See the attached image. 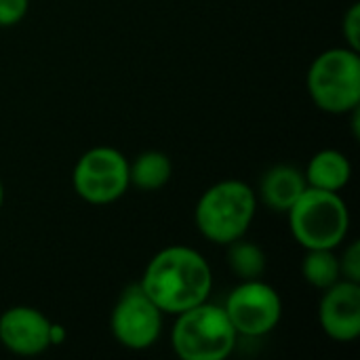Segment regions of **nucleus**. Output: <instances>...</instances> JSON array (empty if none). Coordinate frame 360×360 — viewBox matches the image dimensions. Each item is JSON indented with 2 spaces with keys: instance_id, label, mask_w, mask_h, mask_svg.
Wrapping results in <instances>:
<instances>
[{
  "instance_id": "f257e3e1",
  "label": "nucleus",
  "mask_w": 360,
  "mask_h": 360,
  "mask_svg": "<svg viewBox=\"0 0 360 360\" xmlns=\"http://www.w3.org/2000/svg\"><path fill=\"white\" fill-rule=\"evenodd\" d=\"M139 285L162 314L175 316L209 300L213 270L200 251L188 245H171L148 262Z\"/></svg>"
},
{
  "instance_id": "f03ea898",
  "label": "nucleus",
  "mask_w": 360,
  "mask_h": 360,
  "mask_svg": "<svg viewBox=\"0 0 360 360\" xmlns=\"http://www.w3.org/2000/svg\"><path fill=\"white\" fill-rule=\"evenodd\" d=\"M257 194L247 181L224 179L200 194L194 221L209 243L226 247L249 232L257 215Z\"/></svg>"
},
{
  "instance_id": "7ed1b4c3",
  "label": "nucleus",
  "mask_w": 360,
  "mask_h": 360,
  "mask_svg": "<svg viewBox=\"0 0 360 360\" xmlns=\"http://www.w3.org/2000/svg\"><path fill=\"white\" fill-rule=\"evenodd\" d=\"M308 95L327 114H352L360 105V51L333 46L314 57L306 76Z\"/></svg>"
},
{
  "instance_id": "20e7f679",
  "label": "nucleus",
  "mask_w": 360,
  "mask_h": 360,
  "mask_svg": "<svg viewBox=\"0 0 360 360\" xmlns=\"http://www.w3.org/2000/svg\"><path fill=\"white\" fill-rule=\"evenodd\" d=\"M175 316L171 346L181 360H226L234 352L238 333L224 306L207 300Z\"/></svg>"
},
{
  "instance_id": "39448f33",
  "label": "nucleus",
  "mask_w": 360,
  "mask_h": 360,
  "mask_svg": "<svg viewBox=\"0 0 360 360\" xmlns=\"http://www.w3.org/2000/svg\"><path fill=\"white\" fill-rule=\"evenodd\" d=\"M293 238L304 249H338L350 230V209L340 192L306 188L287 211Z\"/></svg>"
},
{
  "instance_id": "423d86ee",
  "label": "nucleus",
  "mask_w": 360,
  "mask_h": 360,
  "mask_svg": "<svg viewBox=\"0 0 360 360\" xmlns=\"http://www.w3.org/2000/svg\"><path fill=\"white\" fill-rule=\"evenodd\" d=\"M74 192L89 205H112L131 188L127 156L110 146L86 150L72 171Z\"/></svg>"
},
{
  "instance_id": "0eeeda50",
  "label": "nucleus",
  "mask_w": 360,
  "mask_h": 360,
  "mask_svg": "<svg viewBox=\"0 0 360 360\" xmlns=\"http://www.w3.org/2000/svg\"><path fill=\"white\" fill-rule=\"evenodd\" d=\"M224 310L238 338H264L283 319L281 293L262 278L240 281L226 297Z\"/></svg>"
},
{
  "instance_id": "6e6552de",
  "label": "nucleus",
  "mask_w": 360,
  "mask_h": 360,
  "mask_svg": "<svg viewBox=\"0 0 360 360\" xmlns=\"http://www.w3.org/2000/svg\"><path fill=\"white\" fill-rule=\"evenodd\" d=\"M162 310L148 297L141 285L127 287L112 308L110 329L114 340L133 352L152 348L162 333Z\"/></svg>"
},
{
  "instance_id": "1a4fd4ad",
  "label": "nucleus",
  "mask_w": 360,
  "mask_h": 360,
  "mask_svg": "<svg viewBox=\"0 0 360 360\" xmlns=\"http://www.w3.org/2000/svg\"><path fill=\"white\" fill-rule=\"evenodd\" d=\"M51 321L32 306H11L0 314V344L15 356H38L51 348Z\"/></svg>"
},
{
  "instance_id": "9d476101",
  "label": "nucleus",
  "mask_w": 360,
  "mask_h": 360,
  "mask_svg": "<svg viewBox=\"0 0 360 360\" xmlns=\"http://www.w3.org/2000/svg\"><path fill=\"white\" fill-rule=\"evenodd\" d=\"M319 325L323 333L340 344H350L360 335V283L340 281L323 291L319 304Z\"/></svg>"
},
{
  "instance_id": "9b49d317",
  "label": "nucleus",
  "mask_w": 360,
  "mask_h": 360,
  "mask_svg": "<svg viewBox=\"0 0 360 360\" xmlns=\"http://www.w3.org/2000/svg\"><path fill=\"white\" fill-rule=\"evenodd\" d=\"M306 188L308 184L304 171L291 165H276L262 175L259 190L255 194L257 200H262L268 209L287 213L297 202V198L306 192Z\"/></svg>"
},
{
  "instance_id": "f8f14e48",
  "label": "nucleus",
  "mask_w": 360,
  "mask_h": 360,
  "mask_svg": "<svg viewBox=\"0 0 360 360\" xmlns=\"http://www.w3.org/2000/svg\"><path fill=\"white\" fill-rule=\"evenodd\" d=\"M304 177L308 188L342 192L352 179V165L344 152L335 148H325L310 158Z\"/></svg>"
},
{
  "instance_id": "ddd939ff",
  "label": "nucleus",
  "mask_w": 360,
  "mask_h": 360,
  "mask_svg": "<svg viewBox=\"0 0 360 360\" xmlns=\"http://www.w3.org/2000/svg\"><path fill=\"white\" fill-rule=\"evenodd\" d=\"M173 175V162L165 152L148 150L135 156L133 162H129V177L131 186L143 190V192H156L162 190Z\"/></svg>"
},
{
  "instance_id": "4468645a",
  "label": "nucleus",
  "mask_w": 360,
  "mask_h": 360,
  "mask_svg": "<svg viewBox=\"0 0 360 360\" xmlns=\"http://www.w3.org/2000/svg\"><path fill=\"white\" fill-rule=\"evenodd\" d=\"M302 276L308 285L321 291L344 281L335 249H306L302 262Z\"/></svg>"
},
{
  "instance_id": "2eb2a0df",
  "label": "nucleus",
  "mask_w": 360,
  "mask_h": 360,
  "mask_svg": "<svg viewBox=\"0 0 360 360\" xmlns=\"http://www.w3.org/2000/svg\"><path fill=\"white\" fill-rule=\"evenodd\" d=\"M228 247V266L240 281L262 278L266 272V253L251 240L238 238Z\"/></svg>"
},
{
  "instance_id": "dca6fc26",
  "label": "nucleus",
  "mask_w": 360,
  "mask_h": 360,
  "mask_svg": "<svg viewBox=\"0 0 360 360\" xmlns=\"http://www.w3.org/2000/svg\"><path fill=\"white\" fill-rule=\"evenodd\" d=\"M338 257H340L342 278H344V281H352V283H360V243L359 240L348 243V247H344V251H342Z\"/></svg>"
},
{
  "instance_id": "f3484780",
  "label": "nucleus",
  "mask_w": 360,
  "mask_h": 360,
  "mask_svg": "<svg viewBox=\"0 0 360 360\" xmlns=\"http://www.w3.org/2000/svg\"><path fill=\"white\" fill-rule=\"evenodd\" d=\"M342 34L346 38V46L360 51V4L354 2L348 6L342 19Z\"/></svg>"
},
{
  "instance_id": "a211bd4d",
  "label": "nucleus",
  "mask_w": 360,
  "mask_h": 360,
  "mask_svg": "<svg viewBox=\"0 0 360 360\" xmlns=\"http://www.w3.org/2000/svg\"><path fill=\"white\" fill-rule=\"evenodd\" d=\"M30 0H0V27H13L27 15Z\"/></svg>"
},
{
  "instance_id": "6ab92c4d",
  "label": "nucleus",
  "mask_w": 360,
  "mask_h": 360,
  "mask_svg": "<svg viewBox=\"0 0 360 360\" xmlns=\"http://www.w3.org/2000/svg\"><path fill=\"white\" fill-rule=\"evenodd\" d=\"M68 333H65V327L63 325H51V346H61L65 342Z\"/></svg>"
},
{
  "instance_id": "aec40b11",
  "label": "nucleus",
  "mask_w": 360,
  "mask_h": 360,
  "mask_svg": "<svg viewBox=\"0 0 360 360\" xmlns=\"http://www.w3.org/2000/svg\"><path fill=\"white\" fill-rule=\"evenodd\" d=\"M2 205H4V184L0 179V209H2Z\"/></svg>"
}]
</instances>
